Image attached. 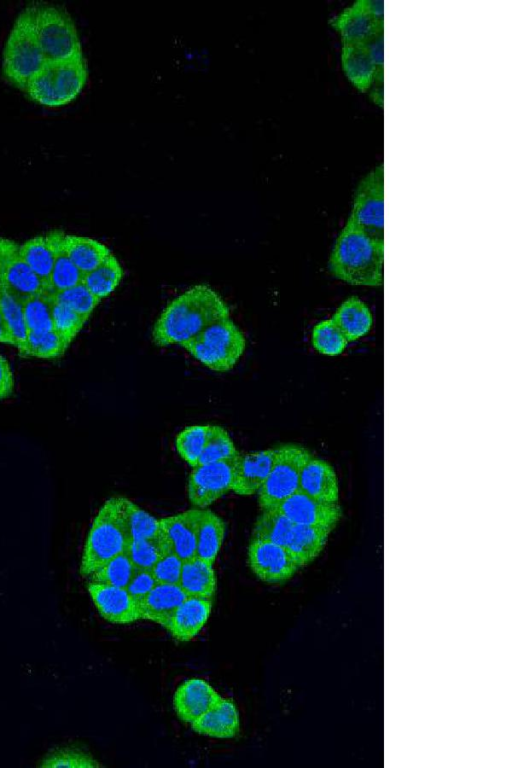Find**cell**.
Returning a JSON list of instances; mask_svg holds the SVG:
<instances>
[{
    "instance_id": "cell-49",
    "label": "cell",
    "mask_w": 512,
    "mask_h": 768,
    "mask_svg": "<svg viewBox=\"0 0 512 768\" xmlns=\"http://www.w3.org/2000/svg\"><path fill=\"white\" fill-rule=\"evenodd\" d=\"M0 343L14 346V341L0 308Z\"/></svg>"
},
{
    "instance_id": "cell-13",
    "label": "cell",
    "mask_w": 512,
    "mask_h": 768,
    "mask_svg": "<svg viewBox=\"0 0 512 768\" xmlns=\"http://www.w3.org/2000/svg\"><path fill=\"white\" fill-rule=\"evenodd\" d=\"M0 275L5 291L23 302L39 292L46 291L40 279L19 253V244L0 236Z\"/></svg>"
},
{
    "instance_id": "cell-23",
    "label": "cell",
    "mask_w": 512,
    "mask_h": 768,
    "mask_svg": "<svg viewBox=\"0 0 512 768\" xmlns=\"http://www.w3.org/2000/svg\"><path fill=\"white\" fill-rule=\"evenodd\" d=\"M212 610V600L187 596L178 606L167 630L179 641L194 638L207 622Z\"/></svg>"
},
{
    "instance_id": "cell-37",
    "label": "cell",
    "mask_w": 512,
    "mask_h": 768,
    "mask_svg": "<svg viewBox=\"0 0 512 768\" xmlns=\"http://www.w3.org/2000/svg\"><path fill=\"white\" fill-rule=\"evenodd\" d=\"M312 344L319 353L327 356H336L344 351L348 340L331 318L323 320L314 326Z\"/></svg>"
},
{
    "instance_id": "cell-1",
    "label": "cell",
    "mask_w": 512,
    "mask_h": 768,
    "mask_svg": "<svg viewBox=\"0 0 512 768\" xmlns=\"http://www.w3.org/2000/svg\"><path fill=\"white\" fill-rule=\"evenodd\" d=\"M222 297L210 286H192L164 308L152 329L156 346L183 344L209 325L230 318Z\"/></svg>"
},
{
    "instance_id": "cell-19",
    "label": "cell",
    "mask_w": 512,
    "mask_h": 768,
    "mask_svg": "<svg viewBox=\"0 0 512 768\" xmlns=\"http://www.w3.org/2000/svg\"><path fill=\"white\" fill-rule=\"evenodd\" d=\"M65 232L53 230L19 244V253L49 292V280L59 246Z\"/></svg>"
},
{
    "instance_id": "cell-31",
    "label": "cell",
    "mask_w": 512,
    "mask_h": 768,
    "mask_svg": "<svg viewBox=\"0 0 512 768\" xmlns=\"http://www.w3.org/2000/svg\"><path fill=\"white\" fill-rule=\"evenodd\" d=\"M293 525L277 508L263 509L254 524L251 540L268 541L286 547Z\"/></svg>"
},
{
    "instance_id": "cell-32",
    "label": "cell",
    "mask_w": 512,
    "mask_h": 768,
    "mask_svg": "<svg viewBox=\"0 0 512 768\" xmlns=\"http://www.w3.org/2000/svg\"><path fill=\"white\" fill-rule=\"evenodd\" d=\"M53 294L42 291L22 302V310L28 331L53 330Z\"/></svg>"
},
{
    "instance_id": "cell-2",
    "label": "cell",
    "mask_w": 512,
    "mask_h": 768,
    "mask_svg": "<svg viewBox=\"0 0 512 768\" xmlns=\"http://www.w3.org/2000/svg\"><path fill=\"white\" fill-rule=\"evenodd\" d=\"M383 266L384 243L347 220L330 254V273L351 285L378 287L383 283Z\"/></svg>"
},
{
    "instance_id": "cell-45",
    "label": "cell",
    "mask_w": 512,
    "mask_h": 768,
    "mask_svg": "<svg viewBox=\"0 0 512 768\" xmlns=\"http://www.w3.org/2000/svg\"><path fill=\"white\" fill-rule=\"evenodd\" d=\"M182 564L175 553L167 550L150 570L157 583L178 584Z\"/></svg>"
},
{
    "instance_id": "cell-41",
    "label": "cell",
    "mask_w": 512,
    "mask_h": 768,
    "mask_svg": "<svg viewBox=\"0 0 512 768\" xmlns=\"http://www.w3.org/2000/svg\"><path fill=\"white\" fill-rule=\"evenodd\" d=\"M53 299L55 303L73 310L87 320L101 301L90 292L83 282L54 293Z\"/></svg>"
},
{
    "instance_id": "cell-14",
    "label": "cell",
    "mask_w": 512,
    "mask_h": 768,
    "mask_svg": "<svg viewBox=\"0 0 512 768\" xmlns=\"http://www.w3.org/2000/svg\"><path fill=\"white\" fill-rule=\"evenodd\" d=\"M294 525H306L333 530L342 511L339 503H324L297 491L276 507Z\"/></svg>"
},
{
    "instance_id": "cell-3",
    "label": "cell",
    "mask_w": 512,
    "mask_h": 768,
    "mask_svg": "<svg viewBox=\"0 0 512 768\" xmlns=\"http://www.w3.org/2000/svg\"><path fill=\"white\" fill-rule=\"evenodd\" d=\"M129 540L121 496L111 497L92 522L81 557L80 574L89 577L107 561L126 551Z\"/></svg>"
},
{
    "instance_id": "cell-8",
    "label": "cell",
    "mask_w": 512,
    "mask_h": 768,
    "mask_svg": "<svg viewBox=\"0 0 512 768\" xmlns=\"http://www.w3.org/2000/svg\"><path fill=\"white\" fill-rule=\"evenodd\" d=\"M310 457L308 450L296 444H284L274 448L270 473L257 492L262 510L276 508L299 490L300 471Z\"/></svg>"
},
{
    "instance_id": "cell-18",
    "label": "cell",
    "mask_w": 512,
    "mask_h": 768,
    "mask_svg": "<svg viewBox=\"0 0 512 768\" xmlns=\"http://www.w3.org/2000/svg\"><path fill=\"white\" fill-rule=\"evenodd\" d=\"M274 448L237 455L231 490L241 496L256 494L268 477Z\"/></svg>"
},
{
    "instance_id": "cell-36",
    "label": "cell",
    "mask_w": 512,
    "mask_h": 768,
    "mask_svg": "<svg viewBox=\"0 0 512 768\" xmlns=\"http://www.w3.org/2000/svg\"><path fill=\"white\" fill-rule=\"evenodd\" d=\"M238 455L228 432L217 425H208L207 439L198 464L228 460Z\"/></svg>"
},
{
    "instance_id": "cell-39",
    "label": "cell",
    "mask_w": 512,
    "mask_h": 768,
    "mask_svg": "<svg viewBox=\"0 0 512 768\" xmlns=\"http://www.w3.org/2000/svg\"><path fill=\"white\" fill-rule=\"evenodd\" d=\"M63 241L58 248L50 274L49 292L52 294L81 283L84 276V274L69 259Z\"/></svg>"
},
{
    "instance_id": "cell-25",
    "label": "cell",
    "mask_w": 512,
    "mask_h": 768,
    "mask_svg": "<svg viewBox=\"0 0 512 768\" xmlns=\"http://www.w3.org/2000/svg\"><path fill=\"white\" fill-rule=\"evenodd\" d=\"M341 61L349 80L361 91H367L377 72L364 43H342Z\"/></svg>"
},
{
    "instance_id": "cell-38",
    "label": "cell",
    "mask_w": 512,
    "mask_h": 768,
    "mask_svg": "<svg viewBox=\"0 0 512 768\" xmlns=\"http://www.w3.org/2000/svg\"><path fill=\"white\" fill-rule=\"evenodd\" d=\"M43 768H95L101 764L88 752L77 747H60L47 753L39 763Z\"/></svg>"
},
{
    "instance_id": "cell-10",
    "label": "cell",
    "mask_w": 512,
    "mask_h": 768,
    "mask_svg": "<svg viewBox=\"0 0 512 768\" xmlns=\"http://www.w3.org/2000/svg\"><path fill=\"white\" fill-rule=\"evenodd\" d=\"M236 457L193 467L187 495L194 506L204 509L231 490Z\"/></svg>"
},
{
    "instance_id": "cell-43",
    "label": "cell",
    "mask_w": 512,
    "mask_h": 768,
    "mask_svg": "<svg viewBox=\"0 0 512 768\" xmlns=\"http://www.w3.org/2000/svg\"><path fill=\"white\" fill-rule=\"evenodd\" d=\"M208 425H192L183 429L176 437L175 445L179 455L192 467L196 466L207 439Z\"/></svg>"
},
{
    "instance_id": "cell-7",
    "label": "cell",
    "mask_w": 512,
    "mask_h": 768,
    "mask_svg": "<svg viewBox=\"0 0 512 768\" xmlns=\"http://www.w3.org/2000/svg\"><path fill=\"white\" fill-rule=\"evenodd\" d=\"M47 60L32 32L25 10L16 17L2 54V74L7 82L24 91Z\"/></svg>"
},
{
    "instance_id": "cell-48",
    "label": "cell",
    "mask_w": 512,
    "mask_h": 768,
    "mask_svg": "<svg viewBox=\"0 0 512 768\" xmlns=\"http://www.w3.org/2000/svg\"><path fill=\"white\" fill-rule=\"evenodd\" d=\"M14 389V376L10 364L0 355V401L9 397Z\"/></svg>"
},
{
    "instance_id": "cell-11",
    "label": "cell",
    "mask_w": 512,
    "mask_h": 768,
    "mask_svg": "<svg viewBox=\"0 0 512 768\" xmlns=\"http://www.w3.org/2000/svg\"><path fill=\"white\" fill-rule=\"evenodd\" d=\"M382 0H356L331 19L340 32L342 43H364L377 30L384 28Z\"/></svg>"
},
{
    "instance_id": "cell-46",
    "label": "cell",
    "mask_w": 512,
    "mask_h": 768,
    "mask_svg": "<svg viewBox=\"0 0 512 768\" xmlns=\"http://www.w3.org/2000/svg\"><path fill=\"white\" fill-rule=\"evenodd\" d=\"M156 584L157 581L151 570L135 569L126 589L133 599L139 603L149 594Z\"/></svg>"
},
{
    "instance_id": "cell-4",
    "label": "cell",
    "mask_w": 512,
    "mask_h": 768,
    "mask_svg": "<svg viewBox=\"0 0 512 768\" xmlns=\"http://www.w3.org/2000/svg\"><path fill=\"white\" fill-rule=\"evenodd\" d=\"M24 10L47 62L83 56L77 27L67 10L47 3H34Z\"/></svg>"
},
{
    "instance_id": "cell-47",
    "label": "cell",
    "mask_w": 512,
    "mask_h": 768,
    "mask_svg": "<svg viewBox=\"0 0 512 768\" xmlns=\"http://www.w3.org/2000/svg\"><path fill=\"white\" fill-rule=\"evenodd\" d=\"M364 44L376 66L377 72L383 73L384 28L377 30L364 42Z\"/></svg>"
},
{
    "instance_id": "cell-22",
    "label": "cell",
    "mask_w": 512,
    "mask_h": 768,
    "mask_svg": "<svg viewBox=\"0 0 512 768\" xmlns=\"http://www.w3.org/2000/svg\"><path fill=\"white\" fill-rule=\"evenodd\" d=\"M190 726L195 732L209 737L233 738L240 730L239 713L233 701L222 697Z\"/></svg>"
},
{
    "instance_id": "cell-40",
    "label": "cell",
    "mask_w": 512,
    "mask_h": 768,
    "mask_svg": "<svg viewBox=\"0 0 512 768\" xmlns=\"http://www.w3.org/2000/svg\"><path fill=\"white\" fill-rule=\"evenodd\" d=\"M67 348L54 330L28 332L26 357L56 359L61 357Z\"/></svg>"
},
{
    "instance_id": "cell-30",
    "label": "cell",
    "mask_w": 512,
    "mask_h": 768,
    "mask_svg": "<svg viewBox=\"0 0 512 768\" xmlns=\"http://www.w3.org/2000/svg\"><path fill=\"white\" fill-rule=\"evenodd\" d=\"M124 275L118 259L111 254L101 264L83 276L82 282L99 300L109 296L120 284Z\"/></svg>"
},
{
    "instance_id": "cell-17",
    "label": "cell",
    "mask_w": 512,
    "mask_h": 768,
    "mask_svg": "<svg viewBox=\"0 0 512 768\" xmlns=\"http://www.w3.org/2000/svg\"><path fill=\"white\" fill-rule=\"evenodd\" d=\"M221 698L222 696L207 681L191 678L176 689L173 706L181 721L192 724Z\"/></svg>"
},
{
    "instance_id": "cell-5",
    "label": "cell",
    "mask_w": 512,
    "mask_h": 768,
    "mask_svg": "<svg viewBox=\"0 0 512 768\" xmlns=\"http://www.w3.org/2000/svg\"><path fill=\"white\" fill-rule=\"evenodd\" d=\"M88 68L84 56L47 62L28 82L24 92L34 102L57 107L72 102L84 88Z\"/></svg>"
},
{
    "instance_id": "cell-50",
    "label": "cell",
    "mask_w": 512,
    "mask_h": 768,
    "mask_svg": "<svg viewBox=\"0 0 512 768\" xmlns=\"http://www.w3.org/2000/svg\"><path fill=\"white\" fill-rule=\"evenodd\" d=\"M4 292H5V288H4V284H3V281H2V277L0 275V299H1V297H2Z\"/></svg>"
},
{
    "instance_id": "cell-33",
    "label": "cell",
    "mask_w": 512,
    "mask_h": 768,
    "mask_svg": "<svg viewBox=\"0 0 512 768\" xmlns=\"http://www.w3.org/2000/svg\"><path fill=\"white\" fill-rule=\"evenodd\" d=\"M121 504L129 539H149L159 534V519L141 509L126 497L121 496Z\"/></svg>"
},
{
    "instance_id": "cell-34",
    "label": "cell",
    "mask_w": 512,
    "mask_h": 768,
    "mask_svg": "<svg viewBox=\"0 0 512 768\" xmlns=\"http://www.w3.org/2000/svg\"><path fill=\"white\" fill-rule=\"evenodd\" d=\"M0 308L19 354L26 357L28 328L24 319L22 302L6 291L0 299Z\"/></svg>"
},
{
    "instance_id": "cell-27",
    "label": "cell",
    "mask_w": 512,
    "mask_h": 768,
    "mask_svg": "<svg viewBox=\"0 0 512 768\" xmlns=\"http://www.w3.org/2000/svg\"><path fill=\"white\" fill-rule=\"evenodd\" d=\"M224 521L211 510L199 509L196 527V556L214 563L225 537Z\"/></svg>"
},
{
    "instance_id": "cell-28",
    "label": "cell",
    "mask_w": 512,
    "mask_h": 768,
    "mask_svg": "<svg viewBox=\"0 0 512 768\" xmlns=\"http://www.w3.org/2000/svg\"><path fill=\"white\" fill-rule=\"evenodd\" d=\"M348 342L365 336L372 326V315L368 306L356 296L346 299L332 317Z\"/></svg>"
},
{
    "instance_id": "cell-6",
    "label": "cell",
    "mask_w": 512,
    "mask_h": 768,
    "mask_svg": "<svg viewBox=\"0 0 512 768\" xmlns=\"http://www.w3.org/2000/svg\"><path fill=\"white\" fill-rule=\"evenodd\" d=\"M181 346L209 369L227 372L243 355L246 338L238 326L227 318L209 325Z\"/></svg>"
},
{
    "instance_id": "cell-16",
    "label": "cell",
    "mask_w": 512,
    "mask_h": 768,
    "mask_svg": "<svg viewBox=\"0 0 512 768\" xmlns=\"http://www.w3.org/2000/svg\"><path fill=\"white\" fill-rule=\"evenodd\" d=\"M199 509L159 519V534L168 551L182 561L196 556V527Z\"/></svg>"
},
{
    "instance_id": "cell-20",
    "label": "cell",
    "mask_w": 512,
    "mask_h": 768,
    "mask_svg": "<svg viewBox=\"0 0 512 768\" xmlns=\"http://www.w3.org/2000/svg\"><path fill=\"white\" fill-rule=\"evenodd\" d=\"M299 491L324 503H339V485L336 473L326 461L311 457L302 466Z\"/></svg>"
},
{
    "instance_id": "cell-26",
    "label": "cell",
    "mask_w": 512,
    "mask_h": 768,
    "mask_svg": "<svg viewBox=\"0 0 512 768\" xmlns=\"http://www.w3.org/2000/svg\"><path fill=\"white\" fill-rule=\"evenodd\" d=\"M331 530L306 525H293L286 548L300 568L312 562L323 550Z\"/></svg>"
},
{
    "instance_id": "cell-12",
    "label": "cell",
    "mask_w": 512,
    "mask_h": 768,
    "mask_svg": "<svg viewBox=\"0 0 512 768\" xmlns=\"http://www.w3.org/2000/svg\"><path fill=\"white\" fill-rule=\"evenodd\" d=\"M247 555L251 571L268 584L284 583L300 569L290 551L273 542L251 540Z\"/></svg>"
},
{
    "instance_id": "cell-42",
    "label": "cell",
    "mask_w": 512,
    "mask_h": 768,
    "mask_svg": "<svg viewBox=\"0 0 512 768\" xmlns=\"http://www.w3.org/2000/svg\"><path fill=\"white\" fill-rule=\"evenodd\" d=\"M167 551L159 536L129 540L126 553L136 569L150 570Z\"/></svg>"
},
{
    "instance_id": "cell-35",
    "label": "cell",
    "mask_w": 512,
    "mask_h": 768,
    "mask_svg": "<svg viewBox=\"0 0 512 768\" xmlns=\"http://www.w3.org/2000/svg\"><path fill=\"white\" fill-rule=\"evenodd\" d=\"M135 569L124 551L103 564L89 578L90 582L126 588Z\"/></svg>"
},
{
    "instance_id": "cell-29",
    "label": "cell",
    "mask_w": 512,
    "mask_h": 768,
    "mask_svg": "<svg viewBox=\"0 0 512 768\" xmlns=\"http://www.w3.org/2000/svg\"><path fill=\"white\" fill-rule=\"evenodd\" d=\"M63 244L69 259L83 274L112 254L106 245L90 237L65 234Z\"/></svg>"
},
{
    "instance_id": "cell-24",
    "label": "cell",
    "mask_w": 512,
    "mask_h": 768,
    "mask_svg": "<svg viewBox=\"0 0 512 768\" xmlns=\"http://www.w3.org/2000/svg\"><path fill=\"white\" fill-rule=\"evenodd\" d=\"M178 584L187 596L213 600L217 588L213 564L197 556L183 561Z\"/></svg>"
},
{
    "instance_id": "cell-9",
    "label": "cell",
    "mask_w": 512,
    "mask_h": 768,
    "mask_svg": "<svg viewBox=\"0 0 512 768\" xmlns=\"http://www.w3.org/2000/svg\"><path fill=\"white\" fill-rule=\"evenodd\" d=\"M348 220L374 240L384 243V169L382 164L374 167L359 182Z\"/></svg>"
},
{
    "instance_id": "cell-15",
    "label": "cell",
    "mask_w": 512,
    "mask_h": 768,
    "mask_svg": "<svg viewBox=\"0 0 512 768\" xmlns=\"http://www.w3.org/2000/svg\"><path fill=\"white\" fill-rule=\"evenodd\" d=\"M87 590L105 620L114 624H129L140 619L138 603L126 588L89 582Z\"/></svg>"
},
{
    "instance_id": "cell-21",
    "label": "cell",
    "mask_w": 512,
    "mask_h": 768,
    "mask_svg": "<svg viewBox=\"0 0 512 768\" xmlns=\"http://www.w3.org/2000/svg\"><path fill=\"white\" fill-rule=\"evenodd\" d=\"M186 597L179 584L157 583L138 603L140 619L152 621L167 629L176 609Z\"/></svg>"
},
{
    "instance_id": "cell-44",
    "label": "cell",
    "mask_w": 512,
    "mask_h": 768,
    "mask_svg": "<svg viewBox=\"0 0 512 768\" xmlns=\"http://www.w3.org/2000/svg\"><path fill=\"white\" fill-rule=\"evenodd\" d=\"M86 321L87 319L73 310L54 302L53 330L59 335L66 347H69Z\"/></svg>"
}]
</instances>
